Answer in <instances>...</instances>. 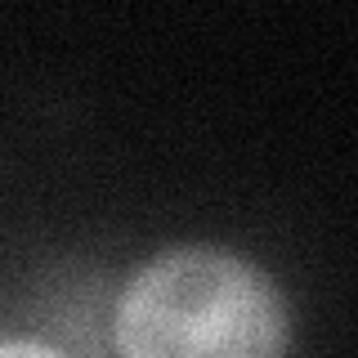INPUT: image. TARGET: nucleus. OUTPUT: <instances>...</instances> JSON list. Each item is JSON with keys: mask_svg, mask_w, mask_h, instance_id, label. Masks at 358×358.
<instances>
[{"mask_svg": "<svg viewBox=\"0 0 358 358\" xmlns=\"http://www.w3.org/2000/svg\"><path fill=\"white\" fill-rule=\"evenodd\" d=\"M0 358H72L45 336H0Z\"/></svg>", "mask_w": 358, "mask_h": 358, "instance_id": "2", "label": "nucleus"}, {"mask_svg": "<svg viewBox=\"0 0 358 358\" xmlns=\"http://www.w3.org/2000/svg\"><path fill=\"white\" fill-rule=\"evenodd\" d=\"M117 358H287L291 309L255 260L215 242L166 246L121 282Z\"/></svg>", "mask_w": 358, "mask_h": 358, "instance_id": "1", "label": "nucleus"}]
</instances>
